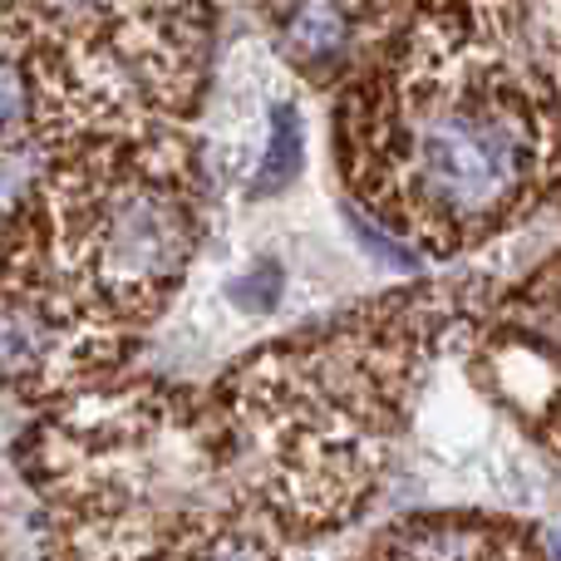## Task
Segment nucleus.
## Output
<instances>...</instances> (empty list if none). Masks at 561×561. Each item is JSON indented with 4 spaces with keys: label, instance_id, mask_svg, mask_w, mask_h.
<instances>
[{
    "label": "nucleus",
    "instance_id": "1a4fd4ad",
    "mask_svg": "<svg viewBox=\"0 0 561 561\" xmlns=\"http://www.w3.org/2000/svg\"><path fill=\"white\" fill-rule=\"evenodd\" d=\"M193 561H272V557H266L262 542H252V537H207L193 552Z\"/></svg>",
    "mask_w": 561,
    "mask_h": 561
},
{
    "label": "nucleus",
    "instance_id": "7ed1b4c3",
    "mask_svg": "<svg viewBox=\"0 0 561 561\" xmlns=\"http://www.w3.org/2000/svg\"><path fill=\"white\" fill-rule=\"evenodd\" d=\"M280 45L310 75L340 69L350 45H355V10H350V0H286V10H280Z\"/></svg>",
    "mask_w": 561,
    "mask_h": 561
},
{
    "label": "nucleus",
    "instance_id": "9d476101",
    "mask_svg": "<svg viewBox=\"0 0 561 561\" xmlns=\"http://www.w3.org/2000/svg\"><path fill=\"white\" fill-rule=\"evenodd\" d=\"M547 552H552V561H561V527H552V537H547Z\"/></svg>",
    "mask_w": 561,
    "mask_h": 561
},
{
    "label": "nucleus",
    "instance_id": "0eeeda50",
    "mask_svg": "<svg viewBox=\"0 0 561 561\" xmlns=\"http://www.w3.org/2000/svg\"><path fill=\"white\" fill-rule=\"evenodd\" d=\"M39 355H45V345H39L35 320L20 316V310L0 316V375H10V379L30 375L39 365Z\"/></svg>",
    "mask_w": 561,
    "mask_h": 561
},
{
    "label": "nucleus",
    "instance_id": "39448f33",
    "mask_svg": "<svg viewBox=\"0 0 561 561\" xmlns=\"http://www.w3.org/2000/svg\"><path fill=\"white\" fill-rule=\"evenodd\" d=\"M30 108H35V84L15 59L0 55V148H15L30 124Z\"/></svg>",
    "mask_w": 561,
    "mask_h": 561
},
{
    "label": "nucleus",
    "instance_id": "f257e3e1",
    "mask_svg": "<svg viewBox=\"0 0 561 561\" xmlns=\"http://www.w3.org/2000/svg\"><path fill=\"white\" fill-rule=\"evenodd\" d=\"M537 134L507 99L468 94L448 108H424L414 128V187L448 217H493L527 187Z\"/></svg>",
    "mask_w": 561,
    "mask_h": 561
},
{
    "label": "nucleus",
    "instance_id": "6e6552de",
    "mask_svg": "<svg viewBox=\"0 0 561 561\" xmlns=\"http://www.w3.org/2000/svg\"><path fill=\"white\" fill-rule=\"evenodd\" d=\"M345 217H350V232H355L359 252L375 256L379 266H394V272H414V266H419V256L409 252L404 242H394L389 232H375V222H369V217H359L355 207H345Z\"/></svg>",
    "mask_w": 561,
    "mask_h": 561
},
{
    "label": "nucleus",
    "instance_id": "423d86ee",
    "mask_svg": "<svg viewBox=\"0 0 561 561\" xmlns=\"http://www.w3.org/2000/svg\"><path fill=\"white\" fill-rule=\"evenodd\" d=\"M280 296H286V272H280L276 262H256V266H247L242 276L227 280V300H232L237 310H247V316L276 310Z\"/></svg>",
    "mask_w": 561,
    "mask_h": 561
},
{
    "label": "nucleus",
    "instance_id": "f03ea898",
    "mask_svg": "<svg viewBox=\"0 0 561 561\" xmlns=\"http://www.w3.org/2000/svg\"><path fill=\"white\" fill-rule=\"evenodd\" d=\"M187 252V217L158 187H128L99 213V266L108 280L148 286Z\"/></svg>",
    "mask_w": 561,
    "mask_h": 561
},
{
    "label": "nucleus",
    "instance_id": "20e7f679",
    "mask_svg": "<svg viewBox=\"0 0 561 561\" xmlns=\"http://www.w3.org/2000/svg\"><path fill=\"white\" fill-rule=\"evenodd\" d=\"M300 168H306V118L296 104H272V124H266V148L256 158L252 193L256 197H280L296 187Z\"/></svg>",
    "mask_w": 561,
    "mask_h": 561
}]
</instances>
